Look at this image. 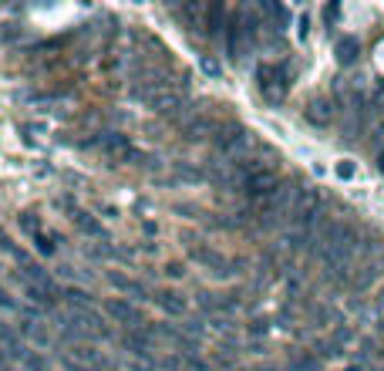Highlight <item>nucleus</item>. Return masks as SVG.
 <instances>
[{"label": "nucleus", "mask_w": 384, "mask_h": 371, "mask_svg": "<svg viewBox=\"0 0 384 371\" xmlns=\"http://www.w3.org/2000/svg\"><path fill=\"white\" fill-rule=\"evenodd\" d=\"M253 149V135L243 128L239 122H223L216 139H213V152H216V163H236V159H246Z\"/></svg>", "instance_id": "obj_1"}, {"label": "nucleus", "mask_w": 384, "mask_h": 371, "mask_svg": "<svg viewBox=\"0 0 384 371\" xmlns=\"http://www.w3.org/2000/svg\"><path fill=\"white\" fill-rule=\"evenodd\" d=\"M256 82H260V95L267 98L269 105H280L283 95L290 91V68H287L283 61H276V64H260Z\"/></svg>", "instance_id": "obj_2"}, {"label": "nucleus", "mask_w": 384, "mask_h": 371, "mask_svg": "<svg viewBox=\"0 0 384 371\" xmlns=\"http://www.w3.org/2000/svg\"><path fill=\"white\" fill-rule=\"evenodd\" d=\"M105 314H108V318H112L115 324H125L128 331H142V324H145L142 311H139L135 304L121 300V297H112V300H105Z\"/></svg>", "instance_id": "obj_3"}, {"label": "nucleus", "mask_w": 384, "mask_h": 371, "mask_svg": "<svg viewBox=\"0 0 384 371\" xmlns=\"http://www.w3.org/2000/svg\"><path fill=\"white\" fill-rule=\"evenodd\" d=\"M91 145H95V149H101L105 156L118 159V163H121V159L135 149V145L128 142V135H125V132H98V139H95Z\"/></svg>", "instance_id": "obj_4"}, {"label": "nucleus", "mask_w": 384, "mask_h": 371, "mask_svg": "<svg viewBox=\"0 0 384 371\" xmlns=\"http://www.w3.org/2000/svg\"><path fill=\"white\" fill-rule=\"evenodd\" d=\"M152 300H155V307L162 311V314H169V318H182L186 311H189V300L179 294V290H155L152 294Z\"/></svg>", "instance_id": "obj_5"}, {"label": "nucleus", "mask_w": 384, "mask_h": 371, "mask_svg": "<svg viewBox=\"0 0 384 371\" xmlns=\"http://www.w3.org/2000/svg\"><path fill=\"white\" fill-rule=\"evenodd\" d=\"M121 344L135 355V358H142V361H155V355H152V334L142 328V331H128L125 337H121Z\"/></svg>", "instance_id": "obj_6"}, {"label": "nucleus", "mask_w": 384, "mask_h": 371, "mask_svg": "<svg viewBox=\"0 0 384 371\" xmlns=\"http://www.w3.org/2000/svg\"><path fill=\"white\" fill-rule=\"evenodd\" d=\"M68 219L77 226V233H84V237H91V240H108V233H105V226L91 216V213H84V209L71 206V213H68Z\"/></svg>", "instance_id": "obj_7"}, {"label": "nucleus", "mask_w": 384, "mask_h": 371, "mask_svg": "<svg viewBox=\"0 0 384 371\" xmlns=\"http://www.w3.org/2000/svg\"><path fill=\"white\" fill-rule=\"evenodd\" d=\"M304 115H307V122L313 125V128H327V125L334 122L337 108H334V101H327V98H313Z\"/></svg>", "instance_id": "obj_8"}, {"label": "nucleus", "mask_w": 384, "mask_h": 371, "mask_svg": "<svg viewBox=\"0 0 384 371\" xmlns=\"http://www.w3.org/2000/svg\"><path fill=\"white\" fill-rule=\"evenodd\" d=\"M216 132H219V125L213 122L209 115H195V119L182 128V139H186V142H202V139H216Z\"/></svg>", "instance_id": "obj_9"}, {"label": "nucleus", "mask_w": 384, "mask_h": 371, "mask_svg": "<svg viewBox=\"0 0 384 371\" xmlns=\"http://www.w3.org/2000/svg\"><path fill=\"white\" fill-rule=\"evenodd\" d=\"M226 24H230V10H226V3L213 0V3L206 7V21H202V31H206V34L213 38V34L226 31Z\"/></svg>", "instance_id": "obj_10"}, {"label": "nucleus", "mask_w": 384, "mask_h": 371, "mask_svg": "<svg viewBox=\"0 0 384 371\" xmlns=\"http://www.w3.org/2000/svg\"><path fill=\"white\" fill-rule=\"evenodd\" d=\"M108 284L115 290H121V294H132L135 300H152V294H149L145 284H139V280H132V277H125V274H118V270L108 274Z\"/></svg>", "instance_id": "obj_11"}, {"label": "nucleus", "mask_w": 384, "mask_h": 371, "mask_svg": "<svg viewBox=\"0 0 384 371\" xmlns=\"http://www.w3.org/2000/svg\"><path fill=\"white\" fill-rule=\"evenodd\" d=\"M206 7L209 3H182L176 14H179V21L189 27V31H202V21H206Z\"/></svg>", "instance_id": "obj_12"}, {"label": "nucleus", "mask_w": 384, "mask_h": 371, "mask_svg": "<svg viewBox=\"0 0 384 371\" xmlns=\"http://www.w3.org/2000/svg\"><path fill=\"white\" fill-rule=\"evenodd\" d=\"M75 361L88 365V368H98V365H105V355H101L98 348H91V344H77L75 348Z\"/></svg>", "instance_id": "obj_13"}, {"label": "nucleus", "mask_w": 384, "mask_h": 371, "mask_svg": "<svg viewBox=\"0 0 384 371\" xmlns=\"http://www.w3.org/2000/svg\"><path fill=\"white\" fill-rule=\"evenodd\" d=\"M357 54H361V41H357V38H341V41H337V61H341V64H354Z\"/></svg>", "instance_id": "obj_14"}, {"label": "nucleus", "mask_w": 384, "mask_h": 371, "mask_svg": "<svg viewBox=\"0 0 384 371\" xmlns=\"http://www.w3.org/2000/svg\"><path fill=\"white\" fill-rule=\"evenodd\" d=\"M260 14L273 17V27H276V31H283V27L290 24V14H287V7H280V3H269V0H263V3H260Z\"/></svg>", "instance_id": "obj_15"}, {"label": "nucleus", "mask_w": 384, "mask_h": 371, "mask_svg": "<svg viewBox=\"0 0 384 371\" xmlns=\"http://www.w3.org/2000/svg\"><path fill=\"white\" fill-rule=\"evenodd\" d=\"M61 297L71 304V311H81V307H91V294L81 287H64L61 290Z\"/></svg>", "instance_id": "obj_16"}, {"label": "nucleus", "mask_w": 384, "mask_h": 371, "mask_svg": "<svg viewBox=\"0 0 384 371\" xmlns=\"http://www.w3.org/2000/svg\"><path fill=\"white\" fill-rule=\"evenodd\" d=\"M17 223H21V230H24V233H31V237H38L40 230H38V216H34V213H21V216H17Z\"/></svg>", "instance_id": "obj_17"}, {"label": "nucleus", "mask_w": 384, "mask_h": 371, "mask_svg": "<svg viewBox=\"0 0 384 371\" xmlns=\"http://www.w3.org/2000/svg\"><path fill=\"white\" fill-rule=\"evenodd\" d=\"M246 331H250V337H260V334H267V331H269V321H267V318H253Z\"/></svg>", "instance_id": "obj_18"}, {"label": "nucleus", "mask_w": 384, "mask_h": 371, "mask_svg": "<svg viewBox=\"0 0 384 371\" xmlns=\"http://www.w3.org/2000/svg\"><path fill=\"white\" fill-rule=\"evenodd\" d=\"M34 243H38V253H44V256H51V253H54V240H51V237H44V233L34 237Z\"/></svg>", "instance_id": "obj_19"}, {"label": "nucleus", "mask_w": 384, "mask_h": 371, "mask_svg": "<svg viewBox=\"0 0 384 371\" xmlns=\"http://www.w3.org/2000/svg\"><path fill=\"white\" fill-rule=\"evenodd\" d=\"M334 172H337V179H344V182H347V179H354V172H357V169H354V163H347V159H344V163L334 165Z\"/></svg>", "instance_id": "obj_20"}, {"label": "nucleus", "mask_w": 384, "mask_h": 371, "mask_svg": "<svg viewBox=\"0 0 384 371\" xmlns=\"http://www.w3.org/2000/svg\"><path fill=\"white\" fill-rule=\"evenodd\" d=\"M17 34H21V27H17V24H0V44L14 41Z\"/></svg>", "instance_id": "obj_21"}, {"label": "nucleus", "mask_w": 384, "mask_h": 371, "mask_svg": "<svg viewBox=\"0 0 384 371\" xmlns=\"http://www.w3.org/2000/svg\"><path fill=\"white\" fill-rule=\"evenodd\" d=\"M202 71H206V75H213V78H219V61H216V58H209V54H202Z\"/></svg>", "instance_id": "obj_22"}, {"label": "nucleus", "mask_w": 384, "mask_h": 371, "mask_svg": "<svg viewBox=\"0 0 384 371\" xmlns=\"http://www.w3.org/2000/svg\"><path fill=\"white\" fill-rule=\"evenodd\" d=\"M24 368H27V371H47V361H44L40 355H34V351H31V358L24 361Z\"/></svg>", "instance_id": "obj_23"}, {"label": "nucleus", "mask_w": 384, "mask_h": 371, "mask_svg": "<svg viewBox=\"0 0 384 371\" xmlns=\"http://www.w3.org/2000/svg\"><path fill=\"white\" fill-rule=\"evenodd\" d=\"M179 331H182V334H189V337H195V341L202 337V324H199V321H186Z\"/></svg>", "instance_id": "obj_24"}, {"label": "nucleus", "mask_w": 384, "mask_h": 371, "mask_svg": "<svg viewBox=\"0 0 384 371\" xmlns=\"http://www.w3.org/2000/svg\"><path fill=\"white\" fill-rule=\"evenodd\" d=\"M0 307H3V311H21V307H17V300H14L3 287H0Z\"/></svg>", "instance_id": "obj_25"}, {"label": "nucleus", "mask_w": 384, "mask_h": 371, "mask_svg": "<svg viewBox=\"0 0 384 371\" xmlns=\"http://www.w3.org/2000/svg\"><path fill=\"white\" fill-rule=\"evenodd\" d=\"M337 17H341V7H337V3H331V7H324V21H327V24H334Z\"/></svg>", "instance_id": "obj_26"}, {"label": "nucleus", "mask_w": 384, "mask_h": 371, "mask_svg": "<svg viewBox=\"0 0 384 371\" xmlns=\"http://www.w3.org/2000/svg\"><path fill=\"white\" fill-rule=\"evenodd\" d=\"M374 145H378V152L384 149V119L378 122V128H374Z\"/></svg>", "instance_id": "obj_27"}, {"label": "nucleus", "mask_w": 384, "mask_h": 371, "mask_svg": "<svg viewBox=\"0 0 384 371\" xmlns=\"http://www.w3.org/2000/svg\"><path fill=\"white\" fill-rule=\"evenodd\" d=\"M165 274H169V277H182V274H186V267H182V263H169V267H165Z\"/></svg>", "instance_id": "obj_28"}, {"label": "nucleus", "mask_w": 384, "mask_h": 371, "mask_svg": "<svg viewBox=\"0 0 384 371\" xmlns=\"http://www.w3.org/2000/svg\"><path fill=\"white\" fill-rule=\"evenodd\" d=\"M297 34H300V38H307V34H310V17H307V14L300 17V27H297Z\"/></svg>", "instance_id": "obj_29"}, {"label": "nucleus", "mask_w": 384, "mask_h": 371, "mask_svg": "<svg viewBox=\"0 0 384 371\" xmlns=\"http://www.w3.org/2000/svg\"><path fill=\"white\" fill-rule=\"evenodd\" d=\"M381 304H384V290H381Z\"/></svg>", "instance_id": "obj_30"}]
</instances>
